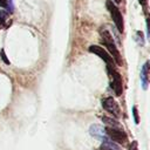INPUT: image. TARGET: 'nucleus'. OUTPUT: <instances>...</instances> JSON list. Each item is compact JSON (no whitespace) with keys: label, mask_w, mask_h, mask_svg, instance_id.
<instances>
[{"label":"nucleus","mask_w":150,"mask_h":150,"mask_svg":"<svg viewBox=\"0 0 150 150\" xmlns=\"http://www.w3.org/2000/svg\"><path fill=\"white\" fill-rule=\"evenodd\" d=\"M141 81H142V87L143 89H148V84L150 83V63L146 61L141 70Z\"/></svg>","instance_id":"obj_8"},{"label":"nucleus","mask_w":150,"mask_h":150,"mask_svg":"<svg viewBox=\"0 0 150 150\" xmlns=\"http://www.w3.org/2000/svg\"><path fill=\"white\" fill-rule=\"evenodd\" d=\"M139 4L143 6V9L145 11V7H146V0H139Z\"/></svg>","instance_id":"obj_17"},{"label":"nucleus","mask_w":150,"mask_h":150,"mask_svg":"<svg viewBox=\"0 0 150 150\" xmlns=\"http://www.w3.org/2000/svg\"><path fill=\"white\" fill-rule=\"evenodd\" d=\"M107 70L110 79V88L114 90L116 96H121L123 93V86H122V77L121 74L115 69L112 66H107Z\"/></svg>","instance_id":"obj_2"},{"label":"nucleus","mask_w":150,"mask_h":150,"mask_svg":"<svg viewBox=\"0 0 150 150\" xmlns=\"http://www.w3.org/2000/svg\"><path fill=\"white\" fill-rule=\"evenodd\" d=\"M132 114H134V120H135V123L138 124L139 123V118H138V110H137V107L134 105L132 107Z\"/></svg>","instance_id":"obj_12"},{"label":"nucleus","mask_w":150,"mask_h":150,"mask_svg":"<svg viewBox=\"0 0 150 150\" xmlns=\"http://www.w3.org/2000/svg\"><path fill=\"white\" fill-rule=\"evenodd\" d=\"M136 41L138 42V45L143 46L144 45V36H143V33L141 30H137L136 32Z\"/></svg>","instance_id":"obj_11"},{"label":"nucleus","mask_w":150,"mask_h":150,"mask_svg":"<svg viewBox=\"0 0 150 150\" xmlns=\"http://www.w3.org/2000/svg\"><path fill=\"white\" fill-rule=\"evenodd\" d=\"M146 32H148V39L150 40V13L146 15Z\"/></svg>","instance_id":"obj_13"},{"label":"nucleus","mask_w":150,"mask_h":150,"mask_svg":"<svg viewBox=\"0 0 150 150\" xmlns=\"http://www.w3.org/2000/svg\"><path fill=\"white\" fill-rule=\"evenodd\" d=\"M4 26H5V21H4V19H2V18H0V29H1Z\"/></svg>","instance_id":"obj_18"},{"label":"nucleus","mask_w":150,"mask_h":150,"mask_svg":"<svg viewBox=\"0 0 150 150\" xmlns=\"http://www.w3.org/2000/svg\"><path fill=\"white\" fill-rule=\"evenodd\" d=\"M129 150H137V142L136 141H132L130 146H129Z\"/></svg>","instance_id":"obj_15"},{"label":"nucleus","mask_w":150,"mask_h":150,"mask_svg":"<svg viewBox=\"0 0 150 150\" xmlns=\"http://www.w3.org/2000/svg\"><path fill=\"white\" fill-rule=\"evenodd\" d=\"M1 59H2V61H4L6 64H9V60L7 59V56H6V54H5L4 50H1Z\"/></svg>","instance_id":"obj_14"},{"label":"nucleus","mask_w":150,"mask_h":150,"mask_svg":"<svg viewBox=\"0 0 150 150\" xmlns=\"http://www.w3.org/2000/svg\"><path fill=\"white\" fill-rule=\"evenodd\" d=\"M89 52L93 53V54H95V55H97L100 59H102L107 63V66H112V67L115 66V62H114L111 55L103 47L97 46V45H93V46L89 47Z\"/></svg>","instance_id":"obj_6"},{"label":"nucleus","mask_w":150,"mask_h":150,"mask_svg":"<svg viewBox=\"0 0 150 150\" xmlns=\"http://www.w3.org/2000/svg\"><path fill=\"white\" fill-rule=\"evenodd\" d=\"M105 134L116 144L124 145L128 142V136H127L125 131H123V129H121V128H110V127H108L105 129Z\"/></svg>","instance_id":"obj_4"},{"label":"nucleus","mask_w":150,"mask_h":150,"mask_svg":"<svg viewBox=\"0 0 150 150\" xmlns=\"http://www.w3.org/2000/svg\"><path fill=\"white\" fill-rule=\"evenodd\" d=\"M105 5H107V8H108V11L110 13V16H111L117 30L120 33H123V30H124V21H123V16H122L121 11L118 9V7L111 0H107Z\"/></svg>","instance_id":"obj_3"},{"label":"nucleus","mask_w":150,"mask_h":150,"mask_svg":"<svg viewBox=\"0 0 150 150\" xmlns=\"http://www.w3.org/2000/svg\"><path fill=\"white\" fill-rule=\"evenodd\" d=\"M101 118H102V121H103L108 127H110V128H121V124H120L116 120H112V118L107 117V116H102Z\"/></svg>","instance_id":"obj_10"},{"label":"nucleus","mask_w":150,"mask_h":150,"mask_svg":"<svg viewBox=\"0 0 150 150\" xmlns=\"http://www.w3.org/2000/svg\"><path fill=\"white\" fill-rule=\"evenodd\" d=\"M100 36H101V42L107 47V49L109 50V54L111 55L114 62L117 64V66H122V57H121V54L115 45V41L111 36V34L109 33L108 29L105 28H101L100 29Z\"/></svg>","instance_id":"obj_1"},{"label":"nucleus","mask_w":150,"mask_h":150,"mask_svg":"<svg viewBox=\"0 0 150 150\" xmlns=\"http://www.w3.org/2000/svg\"><path fill=\"white\" fill-rule=\"evenodd\" d=\"M101 103H102L103 109H105L108 112H110L114 117H116V118H120L121 117L120 105H118V103L112 97H104V98H102Z\"/></svg>","instance_id":"obj_5"},{"label":"nucleus","mask_w":150,"mask_h":150,"mask_svg":"<svg viewBox=\"0 0 150 150\" xmlns=\"http://www.w3.org/2000/svg\"><path fill=\"white\" fill-rule=\"evenodd\" d=\"M97 150H101V149H97Z\"/></svg>","instance_id":"obj_20"},{"label":"nucleus","mask_w":150,"mask_h":150,"mask_svg":"<svg viewBox=\"0 0 150 150\" xmlns=\"http://www.w3.org/2000/svg\"><path fill=\"white\" fill-rule=\"evenodd\" d=\"M89 134H90L91 136H94L95 138L101 139L102 142H104V141L108 139V136H107V134H105V129H104L103 127L98 125V124H93V125H90Z\"/></svg>","instance_id":"obj_7"},{"label":"nucleus","mask_w":150,"mask_h":150,"mask_svg":"<svg viewBox=\"0 0 150 150\" xmlns=\"http://www.w3.org/2000/svg\"><path fill=\"white\" fill-rule=\"evenodd\" d=\"M100 149H101V150H122L118 144H116L115 142H112V141H110V139H107V141L102 142Z\"/></svg>","instance_id":"obj_9"},{"label":"nucleus","mask_w":150,"mask_h":150,"mask_svg":"<svg viewBox=\"0 0 150 150\" xmlns=\"http://www.w3.org/2000/svg\"><path fill=\"white\" fill-rule=\"evenodd\" d=\"M114 1H115L116 4H120V2H121V0H114Z\"/></svg>","instance_id":"obj_19"},{"label":"nucleus","mask_w":150,"mask_h":150,"mask_svg":"<svg viewBox=\"0 0 150 150\" xmlns=\"http://www.w3.org/2000/svg\"><path fill=\"white\" fill-rule=\"evenodd\" d=\"M0 6L1 7H7L8 6V0H0Z\"/></svg>","instance_id":"obj_16"}]
</instances>
